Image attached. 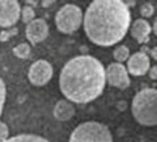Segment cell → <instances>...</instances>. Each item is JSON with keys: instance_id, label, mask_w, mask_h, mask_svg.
I'll use <instances>...</instances> for the list:
<instances>
[{"instance_id": "1", "label": "cell", "mask_w": 157, "mask_h": 142, "mask_svg": "<svg viewBox=\"0 0 157 142\" xmlns=\"http://www.w3.org/2000/svg\"><path fill=\"white\" fill-rule=\"evenodd\" d=\"M130 24V9L121 0H96L84 14L85 34L100 46H111L123 40Z\"/></svg>"}, {"instance_id": "2", "label": "cell", "mask_w": 157, "mask_h": 142, "mask_svg": "<svg viewBox=\"0 0 157 142\" xmlns=\"http://www.w3.org/2000/svg\"><path fill=\"white\" fill-rule=\"evenodd\" d=\"M106 72L102 63L94 57L78 55L68 61L60 72V90L70 101L84 104L102 94Z\"/></svg>"}, {"instance_id": "3", "label": "cell", "mask_w": 157, "mask_h": 142, "mask_svg": "<svg viewBox=\"0 0 157 142\" xmlns=\"http://www.w3.org/2000/svg\"><path fill=\"white\" fill-rule=\"evenodd\" d=\"M132 115L144 126L157 125V90L145 88L137 92L132 100Z\"/></svg>"}, {"instance_id": "4", "label": "cell", "mask_w": 157, "mask_h": 142, "mask_svg": "<svg viewBox=\"0 0 157 142\" xmlns=\"http://www.w3.org/2000/svg\"><path fill=\"white\" fill-rule=\"evenodd\" d=\"M70 142H113L107 126L96 121L82 122L72 132Z\"/></svg>"}, {"instance_id": "5", "label": "cell", "mask_w": 157, "mask_h": 142, "mask_svg": "<svg viewBox=\"0 0 157 142\" xmlns=\"http://www.w3.org/2000/svg\"><path fill=\"white\" fill-rule=\"evenodd\" d=\"M84 21L82 12L75 4H66L55 14V25L62 33H73Z\"/></svg>"}, {"instance_id": "6", "label": "cell", "mask_w": 157, "mask_h": 142, "mask_svg": "<svg viewBox=\"0 0 157 142\" xmlns=\"http://www.w3.org/2000/svg\"><path fill=\"white\" fill-rule=\"evenodd\" d=\"M29 80L34 86H45L52 78V66L45 59H39L34 62L29 68Z\"/></svg>"}, {"instance_id": "7", "label": "cell", "mask_w": 157, "mask_h": 142, "mask_svg": "<svg viewBox=\"0 0 157 142\" xmlns=\"http://www.w3.org/2000/svg\"><path fill=\"white\" fill-rule=\"evenodd\" d=\"M106 72V80L109 84L119 88V90H124L130 86V78H128V71L127 68L122 65V63H110L107 68L105 70Z\"/></svg>"}, {"instance_id": "8", "label": "cell", "mask_w": 157, "mask_h": 142, "mask_svg": "<svg viewBox=\"0 0 157 142\" xmlns=\"http://www.w3.org/2000/svg\"><path fill=\"white\" fill-rule=\"evenodd\" d=\"M21 7L16 0H0V26L14 25L21 16Z\"/></svg>"}, {"instance_id": "9", "label": "cell", "mask_w": 157, "mask_h": 142, "mask_svg": "<svg viewBox=\"0 0 157 142\" xmlns=\"http://www.w3.org/2000/svg\"><path fill=\"white\" fill-rule=\"evenodd\" d=\"M26 38L29 42H32L33 45L42 42L48 34V25L43 18H34L32 22H29L26 25Z\"/></svg>"}, {"instance_id": "10", "label": "cell", "mask_w": 157, "mask_h": 142, "mask_svg": "<svg viewBox=\"0 0 157 142\" xmlns=\"http://www.w3.org/2000/svg\"><path fill=\"white\" fill-rule=\"evenodd\" d=\"M149 57L145 53L137 51L135 54L130 57V59L127 61V71L134 76H140L144 75L145 72L149 71Z\"/></svg>"}, {"instance_id": "11", "label": "cell", "mask_w": 157, "mask_h": 142, "mask_svg": "<svg viewBox=\"0 0 157 142\" xmlns=\"http://www.w3.org/2000/svg\"><path fill=\"white\" fill-rule=\"evenodd\" d=\"M151 32H152V28L145 18H137L131 25V36L140 43H143L148 40Z\"/></svg>"}, {"instance_id": "12", "label": "cell", "mask_w": 157, "mask_h": 142, "mask_svg": "<svg viewBox=\"0 0 157 142\" xmlns=\"http://www.w3.org/2000/svg\"><path fill=\"white\" fill-rule=\"evenodd\" d=\"M75 115V107L68 100H59L54 107V117L58 121H68Z\"/></svg>"}, {"instance_id": "13", "label": "cell", "mask_w": 157, "mask_h": 142, "mask_svg": "<svg viewBox=\"0 0 157 142\" xmlns=\"http://www.w3.org/2000/svg\"><path fill=\"white\" fill-rule=\"evenodd\" d=\"M6 142H48L46 138L36 134H18L12 138H8Z\"/></svg>"}, {"instance_id": "14", "label": "cell", "mask_w": 157, "mask_h": 142, "mask_svg": "<svg viewBox=\"0 0 157 142\" xmlns=\"http://www.w3.org/2000/svg\"><path fill=\"white\" fill-rule=\"evenodd\" d=\"M113 55H114V59L118 63H122V62H126V61L130 59V50H128V47H127V46L119 45V46L115 47Z\"/></svg>"}, {"instance_id": "15", "label": "cell", "mask_w": 157, "mask_h": 142, "mask_svg": "<svg viewBox=\"0 0 157 142\" xmlns=\"http://www.w3.org/2000/svg\"><path fill=\"white\" fill-rule=\"evenodd\" d=\"M30 51H32V49H30V46H29L28 43H20V45H17L16 47H13L14 55L18 57V58H21V59L29 58V55H30Z\"/></svg>"}, {"instance_id": "16", "label": "cell", "mask_w": 157, "mask_h": 142, "mask_svg": "<svg viewBox=\"0 0 157 142\" xmlns=\"http://www.w3.org/2000/svg\"><path fill=\"white\" fill-rule=\"evenodd\" d=\"M34 16H36V13H34V9L32 7L25 6L21 9V18L24 22H26V24L32 22L34 20Z\"/></svg>"}, {"instance_id": "17", "label": "cell", "mask_w": 157, "mask_h": 142, "mask_svg": "<svg viewBox=\"0 0 157 142\" xmlns=\"http://www.w3.org/2000/svg\"><path fill=\"white\" fill-rule=\"evenodd\" d=\"M6 95H7L6 84H4V82L2 80V78H0V116H2V112H3L4 103H6Z\"/></svg>"}, {"instance_id": "18", "label": "cell", "mask_w": 157, "mask_h": 142, "mask_svg": "<svg viewBox=\"0 0 157 142\" xmlns=\"http://www.w3.org/2000/svg\"><path fill=\"white\" fill-rule=\"evenodd\" d=\"M153 12H155V8H153V6H152V4H149V3L143 4V6H141V8H140V13L143 14L144 17L152 16V14H153Z\"/></svg>"}, {"instance_id": "19", "label": "cell", "mask_w": 157, "mask_h": 142, "mask_svg": "<svg viewBox=\"0 0 157 142\" xmlns=\"http://www.w3.org/2000/svg\"><path fill=\"white\" fill-rule=\"evenodd\" d=\"M8 136H9V130L7 124L0 121V142H6L8 140Z\"/></svg>"}, {"instance_id": "20", "label": "cell", "mask_w": 157, "mask_h": 142, "mask_svg": "<svg viewBox=\"0 0 157 142\" xmlns=\"http://www.w3.org/2000/svg\"><path fill=\"white\" fill-rule=\"evenodd\" d=\"M149 76L151 79H157V66H153L149 68Z\"/></svg>"}, {"instance_id": "21", "label": "cell", "mask_w": 157, "mask_h": 142, "mask_svg": "<svg viewBox=\"0 0 157 142\" xmlns=\"http://www.w3.org/2000/svg\"><path fill=\"white\" fill-rule=\"evenodd\" d=\"M152 57H153L155 59H157V47L152 49Z\"/></svg>"}, {"instance_id": "22", "label": "cell", "mask_w": 157, "mask_h": 142, "mask_svg": "<svg viewBox=\"0 0 157 142\" xmlns=\"http://www.w3.org/2000/svg\"><path fill=\"white\" fill-rule=\"evenodd\" d=\"M153 33L157 36V18H156V21H155V24H153Z\"/></svg>"}]
</instances>
